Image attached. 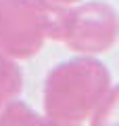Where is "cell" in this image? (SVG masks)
I'll return each instance as SVG.
<instances>
[{
	"mask_svg": "<svg viewBox=\"0 0 119 126\" xmlns=\"http://www.w3.org/2000/svg\"><path fill=\"white\" fill-rule=\"evenodd\" d=\"M111 88L109 69L90 55L59 63L44 82L46 122L57 126L92 124Z\"/></svg>",
	"mask_w": 119,
	"mask_h": 126,
	"instance_id": "1",
	"label": "cell"
},
{
	"mask_svg": "<svg viewBox=\"0 0 119 126\" xmlns=\"http://www.w3.org/2000/svg\"><path fill=\"white\" fill-rule=\"evenodd\" d=\"M67 9L52 0H0V44L13 59H29L59 40Z\"/></svg>",
	"mask_w": 119,
	"mask_h": 126,
	"instance_id": "2",
	"label": "cell"
},
{
	"mask_svg": "<svg viewBox=\"0 0 119 126\" xmlns=\"http://www.w3.org/2000/svg\"><path fill=\"white\" fill-rule=\"evenodd\" d=\"M59 40L79 55L111 50L119 40L117 9L107 2H86L75 9H67Z\"/></svg>",
	"mask_w": 119,
	"mask_h": 126,
	"instance_id": "3",
	"label": "cell"
},
{
	"mask_svg": "<svg viewBox=\"0 0 119 126\" xmlns=\"http://www.w3.org/2000/svg\"><path fill=\"white\" fill-rule=\"evenodd\" d=\"M23 90V76L15 59L0 44V107L17 99Z\"/></svg>",
	"mask_w": 119,
	"mask_h": 126,
	"instance_id": "4",
	"label": "cell"
},
{
	"mask_svg": "<svg viewBox=\"0 0 119 126\" xmlns=\"http://www.w3.org/2000/svg\"><path fill=\"white\" fill-rule=\"evenodd\" d=\"M0 124H46V120H42L25 103L13 99L0 109Z\"/></svg>",
	"mask_w": 119,
	"mask_h": 126,
	"instance_id": "5",
	"label": "cell"
},
{
	"mask_svg": "<svg viewBox=\"0 0 119 126\" xmlns=\"http://www.w3.org/2000/svg\"><path fill=\"white\" fill-rule=\"evenodd\" d=\"M92 124L96 126H107V124H119V86L111 88V93L107 94L105 103L100 105V109L96 111Z\"/></svg>",
	"mask_w": 119,
	"mask_h": 126,
	"instance_id": "6",
	"label": "cell"
},
{
	"mask_svg": "<svg viewBox=\"0 0 119 126\" xmlns=\"http://www.w3.org/2000/svg\"><path fill=\"white\" fill-rule=\"evenodd\" d=\"M52 2H57V4H63V6H67V4H75V2H79V0H52Z\"/></svg>",
	"mask_w": 119,
	"mask_h": 126,
	"instance_id": "7",
	"label": "cell"
}]
</instances>
